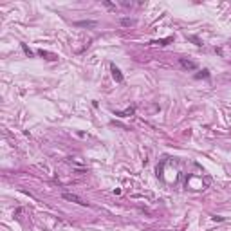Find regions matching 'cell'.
I'll use <instances>...</instances> for the list:
<instances>
[{
	"instance_id": "1",
	"label": "cell",
	"mask_w": 231,
	"mask_h": 231,
	"mask_svg": "<svg viewBox=\"0 0 231 231\" xmlns=\"http://www.w3.org/2000/svg\"><path fill=\"white\" fill-rule=\"evenodd\" d=\"M61 197L65 199V200H69V202H76V204H80V206H88V202H85L81 197H78L76 193H61Z\"/></svg>"
},
{
	"instance_id": "2",
	"label": "cell",
	"mask_w": 231,
	"mask_h": 231,
	"mask_svg": "<svg viewBox=\"0 0 231 231\" xmlns=\"http://www.w3.org/2000/svg\"><path fill=\"white\" fill-rule=\"evenodd\" d=\"M179 63H181V67L184 69V71H195L197 69V63L188 60V58H179Z\"/></svg>"
},
{
	"instance_id": "3",
	"label": "cell",
	"mask_w": 231,
	"mask_h": 231,
	"mask_svg": "<svg viewBox=\"0 0 231 231\" xmlns=\"http://www.w3.org/2000/svg\"><path fill=\"white\" fill-rule=\"evenodd\" d=\"M74 26L76 27H96L98 22L96 20H78V22H74Z\"/></svg>"
},
{
	"instance_id": "4",
	"label": "cell",
	"mask_w": 231,
	"mask_h": 231,
	"mask_svg": "<svg viewBox=\"0 0 231 231\" xmlns=\"http://www.w3.org/2000/svg\"><path fill=\"white\" fill-rule=\"evenodd\" d=\"M110 71H112V78L118 81V83L123 81V74H121V71H119V69L116 67V65H110Z\"/></svg>"
},
{
	"instance_id": "5",
	"label": "cell",
	"mask_w": 231,
	"mask_h": 231,
	"mask_svg": "<svg viewBox=\"0 0 231 231\" xmlns=\"http://www.w3.org/2000/svg\"><path fill=\"white\" fill-rule=\"evenodd\" d=\"M135 110H134V107H128L126 110H123V112H116V116H119V118H128V116H132Z\"/></svg>"
},
{
	"instance_id": "6",
	"label": "cell",
	"mask_w": 231,
	"mask_h": 231,
	"mask_svg": "<svg viewBox=\"0 0 231 231\" xmlns=\"http://www.w3.org/2000/svg\"><path fill=\"white\" fill-rule=\"evenodd\" d=\"M121 26L130 27V26H134V20H130V18H121Z\"/></svg>"
},
{
	"instance_id": "7",
	"label": "cell",
	"mask_w": 231,
	"mask_h": 231,
	"mask_svg": "<svg viewBox=\"0 0 231 231\" xmlns=\"http://www.w3.org/2000/svg\"><path fill=\"white\" fill-rule=\"evenodd\" d=\"M38 54L40 56H49V60H56V56L51 54V53H47V51H38Z\"/></svg>"
},
{
	"instance_id": "8",
	"label": "cell",
	"mask_w": 231,
	"mask_h": 231,
	"mask_svg": "<svg viewBox=\"0 0 231 231\" xmlns=\"http://www.w3.org/2000/svg\"><path fill=\"white\" fill-rule=\"evenodd\" d=\"M22 49H24V53H26L27 56H33V51H31V49L27 47V45H26V43H22Z\"/></svg>"
},
{
	"instance_id": "9",
	"label": "cell",
	"mask_w": 231,
	"mask_h": 231,
	"mask_svg": "<svg viewBox=\"0 0 231 231\" xmlns=\"http://www.w3.org/2000/svg\"><path fill=\"white\" fill-rule=\"evenodd\" d=\"M210 74H208V71H202V74H197V78H208Z\"/></svg>"
},
{
	"instance_id": "10",
	"label": "cell",
	"mask_w": 231,
	"mask_h": 231,
	"mask_svg": "<svg viewBox=\"0 0 231 231\" xmlns=\"http://www.w3.org/2000/svg\"><path fill=\"white\" fill-rule=\"evenodd\" d=\"M190 40H193V42H195V43H197V45H202V42H200V40H199V38H195V36H190Z\"/></svg>"
},
{
	"instance_id": "11",
	"label": "cell",
	"mask_w": 231,
	"mask_h": 231,
	"mask_svg": "<svg viewBox=\"0 0 231 231\" xmlns=\"http://www.w3.org/2000/svg\"><path fill=\"white\" fill-rule=\"evenodd\" d=\"M103 4H105L107 7H110V9H116V6H114V4H110V2H103Z\"/></svg>"
}]
</instances>
